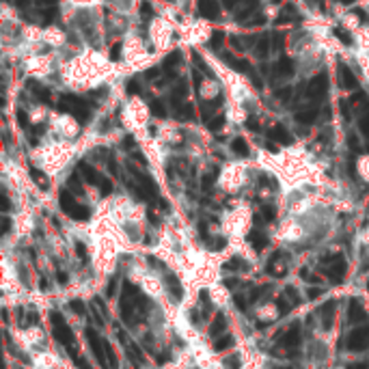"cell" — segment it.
<instances>
[{"label":"cell","mask_w":369,"mask_h":369,"mask_svg":"<svg viewBox=\"0 0 369 369\" xmlns=\"http://www.w3.org/2000/svg\"><path fill=\"white\" fill-rule=\"evenodd\" d=\"M71 158L69 155V145L63 140H52L45 145V149L41 151V162L45 164L48 171H56L67 164V160Z\"/></svg>","instance_id":"cell-1"},{"label":"cell","mask_w":369,"mask_h":369,"mask_svg":"<svg viewBox=\"0 0 369 369\" xmlns=\"http://www.w3.org/2000/svg\"><path fill=\"white\" fill-rule=\"evenodd\" d=\"M328 91H330V80H328V74L326 71H320V74L311 76V80L307 82V87H300V91H296L298 95H304L309 102L313 104H320L328 97Z\"/></svg>","instance_id":"cell-2"},{"label":"cell","mask_w":369,"mask_h":369,"mask_svg":"<svg viewBox=\"0 0 369 369\" xmlns=\"http://www.w3.org/2000/svg\"><path fill=\"white\" fill-rule=\"evenodd\" d=\"M26 69H28L30 76L39 78V80L50 78L58 69L56 67V52H52V54H37V52L30 54L26 58Z\"/></svg>","instance_id":"cell-3"},{"label":"cell","mask_w":369,"mask_h":369,"mask_svg":"<svg viewBox=\"0 0 369 369\" xmlns=\"http://www.w3.org/2000/svg\"><path fill=\"white\" fill-rule=\"evenodd\" d=\"M52 132H54L61 140H76L80 136L82 127H80V121L76 119L74 115L69 113H58L52 121Z\"/></svg>","instance_id":"cell-4"},{"label":"cell","mask_w":369,"mask_h":369,"mask_svg":"<svg viewBox=\"0 0 369 369\" xmlns=\"http://www.w3.org/2000/svg\"><path fill=\"white\" fill-rule=\"evenodd\" d=\"M197 91L201 100L212 106V110H220V106H223V87H220L218 78L203 76V80L197 84Z\"/></svg>","instance_id":"cell-5"},{"label":"cell","mask_w":369,"mask_h":369,"mask_svg":"<svg viewBox=\"0 0 369 369\" xmlns=\"http://www.w3.org/2000/svg\"><path fill=\"white\" fill-rule=\"evenodd\" d=\"M58 205H61V210L74 220H89L91 218V207L80 203L71 190H61V194H58Z\"/></svg>","instance_id":"cell-6"},{"label":"cell","mask_w":369,"mask_h":369,"mask_svg":"<svg viewBox=\"0 0 369 369\" xmlns=\"http://www.w3.org/2000/svg\"><path fill=\"white\" fill-rule=\"evenodd\" d=\"M149 115H151V110H149V106H145L138 97H132L129 104H125V108H123V119L132 127H147Z\"/></svg>","instance_id":"cell-7"},{"label":"cell","mask_w":369,"mask_h":369,"mask_svg":"<svg viewBox=\"0 0 369 369\" xmlns=\"http://www.w3.org/2000/svg\"><path fill=\"white\" fill-rule=\"evenodd\" d=\"M149 41L153 43V48H166L173 41V28L164 17H155L153 22H149Z\"/></svg>","instance_id":"cell-8"},{"label":"cell","mask_w":369,"mask_h":369,"mask_svg":"<svg viewBox=\"0 0 369 369\" xmlns=\"http://www.w3.org/2000/svg\"><path fill=\"white\" fill-rule=\"evenodd\" d=\"M149 52L151 50L145 45V39L138 37L136 32H127V35L123 37V58H125L127 63L140 61V58H145Z\"/></svg>","instance_id":"cell-9"},{"label":"cell","mask_w":369,"mask_h":369,"mask_svg":"<svg viewBox=\"0 0 369 369\" xmlns=\"http://www.w3.org/2000/svg\"><path fill=\"white\" fill-rule=\"evenodd\" d=\"M246 177H248V173H246V168L242 164H229L220 171L218 181H220V186L227 188L229 192H236L246 181Z\"/></svg>","instance_id":"cell-10"},{"label":"cell","mask_w":369,"mask_h":369,"mask_svg":"<svg viewBox=\"0 0 369 369\" xmlns=\"http://www.w3.org/2000/svg\"><path fill=\"white\" fill-rule=\"evenodd\" d=\"M50 324H52V335H54V339L58 343H63L65 348H74V333H71V328L67 326V322H65V317L58 313V311H52L50 313Z\"/></svg>","instance_id":"cell-11"},{"label":"cell","mask_w":369,"mask_h":369,"mask_svg":"<svg viewBox=\"0 0 369 369\" xmlns=\"http://www.w3.org/2000/svg\"><path fill=\"white\" fill-rule=\"evenodd\" d=\"M324 274H326L330 281H335V283H339L343 276H346V272H348V261H346V257L341 255V252H337V255H330L328 259H324Z\"/></svg>","instance_id":"cell-12"},{"label":"cell","mask_w":369,"mask_h":369,"mask_svg":"<svg viewBox=\"0 0 369 369\" xmlns=\"http://www.w3.org/2000/svg\"><path fill=\"white\" fill-rule=\"evenodd\" d=\"M84 335H87L89 348H91V352L95 354L97 363H100L102 367H108V359H106V339L97 335L93 328H87V330H84Z\"/></svg>","instance_id":"cell-13"},{"label":"cell","mask_w":369,"mask_h":369,"mask_svg":"<svg viewBox=\"0 0 369 369\" xmlns=\"http://www.w3.org/2000/svg\"><path fill=\"white\" fill-rule=\"evenodd\" d=\"M296 74V61L287 54H281L272 65V78L274 80H289Z\"/></svg>","instance_id":"cell-14"},{"label":"cell","mask_w":369,"mask_h":369,"mask_svg":"<svg viewBox=\"0 0 369 369\" xmlns=\"http://www.w3.org/2000/svg\"><path fill=\"white\" fill-rule=\"evenodd\" d=\"M181 65H184V54H181V50H171L164 56V61H162L160 67H162V71H164L166 80H175V78L179 76Z\"/></svg>","instance_id":"cell-15"},{"label":"cell","mask_w":369,"mask_h":369,"mask_svg":"<svg viewBox=\"0 0 369 369\" xmlns=\"http://www.w3.org/2000/svg\"><path fill=\"white\" fill-rule=\"evenodd\" d=\"M348 350H354V352H363V350H369V324H363V326L354 328L348 337Z\"/></svg>","instance_id":"cell-16"},{"label":"cell","mask_w":369,"mask_h":369,"mask_svg":"<svg viewBox=\"0 0 369 369\" xmlns=\"http://www.w3.org/2000/svg\"><path fill=\"white\" fill-rule=\"evenodd\" d=\"M320 104H307V106H300L294 113V123L296 125H313V123L320 119Z\"/></svg>","instance_id":"cell-17"},{"label":"cell","mask_w":369,"mask_h":369,"mask_svg":"<svg viewBox=\"0 0 369 369\" xmlns=\"http://www.w3.org/2000/svg\"><path fill=\"white\" fill-rule=\"evenodd\" d=\"M41 41L52 50H61L63 45H67V32L61 30L58 26H48V28H43Z\"/></svg>","instance_id":"cell-18"},{"label":"cell","mask_w":369,"mask_h":369,"mask_svg":"<svg viewBox=\"0 0 369 369\" xmlns=\"http://www.w3.org/2000/svg\"><path fill=\"white\" fill-rule=\"evenodd\" d=\"M337 78H339V87L343 91H359V76L354 74V69L346 63H339L337 69Z\"/></svg>","instance_id":"cell-19"},{"label":"cell","mask_w":369,"mask_h":369,"mask_svg":"<svg viewBox=\"0 0 369 369\" xmlns=\"http://www.w3.org/2000/svg\"><path fill=\"white\" fill-rule=\"evenodd\" d=\"M78 173L82 175V179L87 181V184H91V186H100L102 181H104V177H106V175L104 173H100L95 168V164L91 160H80V164H78Z\"/></svg>","instance_id":"cell-20"},{"label":"cell","mask_w":369,"mask_h":369,"mask_svg":"<svg viewBox=\"0 0 369 369\" xmlns=\"http://www.w3.org/2000/svg\"><path fill=\"white\" fill-rule=\"evenodd\" d=\"M197 11L203 19H220L223 2L220 0H197Z\"/></svg>","instance_id":"cell-21"},{"label":"cell","mask_w":369,"mask_h":369,"mask_svg":"<svg viewBox=\"0 0 369 369\" xmlns=\"http://www.w3.org/2000/svg\"><path fill=\"white\" fill-rule=\"evenodd\" d=\"M268 140H274L276 145H291L294 142V134L289 132V127L285 123H274L268 129Z\"/></svg>","instance_id":"cell-22"},{"label":"cell","mask_w":369,"mask_h":369,"mask_svg":"<svg viewBox=\"0 0 369 369\" xmlns=\"http://www.w3.org/2000/svg\"><path fill=\"white\" fill-rule=\"evenodd\" d=\"M278 343H281V346H285V348H296L298 343H300V324H291V326L285 330V333L281 335V339H278Z\"/></svg>","instance_id":"cell-23"},{"label":"cell","mask_w":369,"mask_h":369,"mask_svg":"<svg viewBox=\"0 0 369 369\" xmlns=\"http://www.w3.org/2000/svg\"><path fill=\"white\" fill-rule=\"evenodd\" d=\"M229 149L236 158H250V145L244 136H233L229 140Z\"/></svg>","instance_id":"cell-24"},{"label":"cell","mask_w":369,"mask_h":369,"mask_svg":"<svg viewBox=\"0 0 369 369\" xmlns=\"http://www.w3.org/2000/svg\"><path fill=\"white\" fill-rule=\"evenodd\" d=\"M252 52L257 54V58L265 61V58L270 56V52H272V37L270 35H259L255 45H252Z\"/></svg>","instance_id":"cell-25"},{"label":"cell","mask_w":369,"mask_h":369,"mask_svg":"<svg viewBox=\"0 0 369 369\" xmlns=\"http://www.w3.org/2000/svg\"><path fill=\"white\" fill-rule=\"evenodd\" d=\"M367 320V313H365V309H363V304L359 300H352L350 302V307H348V322H365Z\"/></svg>","instance_id":"cell-26"},{"label":"cell","mask_w":369,"mask_h":369,"mask_svg":"<svg viewBox=\"0 0 369 369\" xmlns=\"http://www.w3.org/2000/svg\"><path fill=\"white\" fill-rule=\"evenodd\" d=\"M298 17H300L298 9H296V6L291 4V2H287L281 11H278V19H276V22H278V24H289V22H294V19H298Z\"/></svg>","instance_id":"cell-27"},{"label":"cell","mask_w":369,"mask_h":369,"mask_svg":"<svg viewBox=\"0 0 369 369\" xmlns=\"http://www.w3.org/2000/svg\"><path fill=\"white\" fill-rule=\"evenodd\" d=\"M166 287H168V294H171V298L175 302L181 300V296H184V289H181V285L177 281V276L173 274H166Z\"/></svg>","instance_id":"cell-28"},{"label":"cell","mask_w":369,"mask_h":369,"mask_svg":"<svg viewBox=\"0 0 369 369\" xmlns=\"http://www.w3.org/2000/svg\"><path fill=\"white\" fill-rule=\"evenodd\" d=\"M104 2L110 4L115 11H119V13H129L140 0H104Z\"/></svg>","instance_id":"cell-29"},{"label":"cell","mask_w":369,"mask_h":369,"mask_svg":"<svg viewBox=\"0 0 369 369\" xmlns=\"http://www.w3.org/2000/svg\"><path fill=\"white\" fill-rule=\"evenodd\" d=\"M30 179L35 181V184L41 188V190H48V186H50V177H48V173H43L41 168H37V166H30Z\"/></svg>","instance_id":"cell-30"},{"label":"cell","mask_w":369,"mask_h":369,"mask_svg":"<svg viewBox=\"0 0 369 369\" xmlns=\"http://www.w3.org/2000/svg\"><path fill=\"white\" fill-rule=\"evenodd\" d=\"M276 218V207L265 203L259 207V216H257V223H272V220Z\"/></svg>","instance_id":"cell-31"},{"label":"cell","mask_w":369,"mask_h":369,"mask_svg":"<svg viewBox=\"0 0 369 369\" xmlns=\"http://www.w3.org/2000/svg\"><path fill=\"white\" fill-rule=\"evenodd\" d=\"M248 242L252 244V248H255V250H263L265 246H268V236H265L263 231H252L248 236Z\"/></svg>","instance_id":"cell-32"},{"label":"cell","mask_w":369,"mask_h":369,"mask_svg":"<svg viewBox=\"0 0 369 369\" xmlns=\"http://www.w3.org/2000/svg\"><path fill=\"white\" fill-rule=\"evenodd\" d=\"M149 110H151V115L158 117V119H166V117H168V106L162 100H151Z\"/></svg>","instance_id":"cell-33"},{"label":"cell","mask_w":369,"mask_h":369,"mask_svg":"<svg viewBox=\"0 0 369 369\" xmlns=\"http://www.w3.org/2000/svg\"><path fill=\"white\" fill-rule=\"evenodd\" d=\"M356 45H359L361 50L369 52V24L361 26V28L356 30Z\"/></svg>","instance_id":"cell-34"},{"label":"cell","mask_w":369,"mask_h":369,"mask_svg":"<svg viewBox=\"0 0 369 369\" xmlns=\"http://www.w3.org/2000/svg\"><path fill=\"white\" fill-rule=\"evenodd\" d=\"M125 91L132 97H140L142 95V82H140V78L138 76H132L129 80L125 82Z\"/></svg>","instance_id":"cell-35"},{"label":"cell","mask_w":369,"mask_h":369,"mask_svg":"<svg viewBox=\"0 0 369 369\" xmlns=\"http://www.w3.org/2000/svg\"><path fill=\"white\" fill-rule=\"evenodd\" d=\"M317 313L322 315V322H324V328H328L330 326V322H333V313H335V302H326V304H322L320 311Z\"/></svg>","instance_id":"cell-36"},{"label":"cell","mask_w":369,"mask_h":369,"mask_svg":"<svg viewBox=\"0 0 369 369\" xmlns=\"http://www.w3.org/2000/svg\"><path fill=\"white\" fill-rule=\"evenodd\" d=\"M225 328H227V317L218 313L216 317H214V322L210 324V335L212 337H218L220 333H225Z\"/></svg>","instance_id":"cell-37"},{"label":"cell","mask_w":369,"mask_h":369,"mask_svg":"<svg viewBox=\"0 0 369 369\" xmlns=\"http://www.w3.org/2000/svg\"><path fill=\"white\" fill-rule=\"evenodd\" d=\"M223 45H225V32H212V37H210V41H207V48L214 50V52H220L223 50Z\"/></svg>","instance_id":"cell-38"},{"label":"cell","mask_w":369,"mask_h":369,"mask_svg":"<svg viewBox=\"0 0 369 369\" xmlns=\"http://www.w3.org/2000/svg\"><path fill=\"white\" fill-rule=\"evenodd\" d=\"M270 291H272L270 285H263V287H255V289L250 291V300H252V302H261V300H265V298L270 296Z\"/></svg>","instance_id":"cell-39"},{"label":"cell","mask_w":369,"mask_h":369,"mask_svg":"<svg viewBox=\"0 0 369 369\" xmlns=\"http://www.w3.org/2000/svg\"><path fill=\"white\" fill-rule=\"evenodd\" d=\"M356 171L361 173V177L365 179V181H369V153L367 155H363V158L356 162Z\"/></svg>","instance_id":"cell-40"},{"label":"cell","mask_w":369,"mask_h":369,"mask_svg":"<svg viewBox=\"0 0 369 369\" xmlns=\"http://www.w3.org/2000/svg\"><path fill=\"white\" fill-rule=\"evenodd\" d=\"M223 367L225 369H242V359H240L238 354H229L223 361Z\"/></svg>","instance_id":"cell-41"},{"label":"cell","mask_w":369,"mask_h":369,"mask_svg":"<svg viewBox=\"0 0 369 369\" xmlns=\"http://www.w3.org/2000/svg\"><path fill=\"white\" fill-rule=\"evenodd\" d=\"M233 346V337L231 335H225L220 337V339H216V343H214V350L216 352H223V350H229Z\"/></svg>","instance_id":"cell-42"},{"label":"cell","mask_w":369,"mask_h":369,"mask_svg":"<svg viewBox=\"0 0 369 369\" xmlns=\"http://www.w3.org/2000/svg\"><path fill=\"white\" fill-rule=\"evenodd\" d=\"M359 132L369 140V110H365V113L361 115V119H359Z\"/></svg>","instance_id":"cell-43"},{"label":"cell","mask_w":369,"mask_h":369,"mask_svg":"<svg viewBox=\"0 0 369 369\" xmlns=\"http://www.w3.org/2000/svg\"><path fill=\"white\" fill-rule=\"evenodd\" d=\"M69 309L74 311L76 315H87V304H84L82 300H71L69 302Z\"/></svg>","instance_id":"cell-44"},{"label":"cell","mask_w":369,"mask_h":369,"mask_svg":"<svg viewBox=\"0 0 369 369\" xmlns=\"http://www.w3.org/2000/svg\"><path fill=\"white\" fill-rule=\"evenodd\" d=\"M207 242H210V248L212 250H220V248H225V246H227V240L225 238H214V240H207Z\"/></svg>","instance_id":"cell-45"},{"label":"cell","mask_w":369,"mask_h":369,"mask_svg":"<svg viewBox=\"0 0 369 369\" xmlns=\"http://www.w3.org/2000/svg\"><path fill=\"white\" fill-rule=\"evenodd\" d=\"M220 2H223L225 9H229V11H238L240 6H242L244 0H220Z\"/></svg>","instance_id":"cell-46"},{"label":"cell","mask_w":369,"mask_h":369,"mask_svg":"<svg viewBox=\"0 0 369 369\" xmlns=\"http://www.w3.org/2000/svg\"><path fill=\"white\" fill-rule=\"evenodd\" d=\"M173 356H171V352H162L160 356H155V361H158V365H164L166 361H171Z\"/></svg>","instance_id":"cell-47"},{"label":"cell","mask_w":369,"mask_h":369,"mask_svg":"<svg viewBox=\"0 0 369 369\" xmlns=\"http://www.w3.org/2000/svg\"><path fill=\"white\" fill-rule=\"evenodd\" d=\"M76 250H78V257H80L82 261H84V259H87V248H84V244H82V242H78V244H76Z\"/></svg>","instance_id":"cell-48"},{"label":"cell","mask_w":369,"mask_h":369,"mask_svg":"<svg viewBox=\"0 0 369 369\" xmlns=\"http://www.w3.org/2000/svg\"><path fill=\"white\" fill-rule=\"evenodd\" d=\"M236 307L240 309V311H246V300L242 296H236Z\"/></svg>","instance_id":"cell-49"},{"label":"cell","mask_w":369,"mask_h":369,"mask_svg":"<svg viewBox=\"0 0 369 369\" xmlns=\"http://www.w3.org/2000/svg\"><path fill=\"white\" fill-rule=\"evenodd\" d=\"M307 296L311 298V300H315V298H320V296H322V289H315V287H313V289H309V291H307Z\"/></svg>","instance_id":"cell-50"},{"label":"cell","mask_w":369,"mask_h":369,"mask_svg":"<svg viewBox=\"0 0 369 369\" xmlns=\"http://www.w3.org/2000/svg\"><path fill=\"white\" fill-rule=\"evenodd\" d=\"M115 289H117V281L113 278V281L108 283V291H106V294H108V296H113V294H115Z\"/></svg>","instance_id":"cell-51"},{"label":"cell","mask_w":369,"mask_h":369,"mask_svg":"<svg viewBox=\"0 0 369 369\" xmlns=\"http://www.w3.org/2000/svg\"><path fill=\"white\" fill-rule=\"evenodd\" d=\"M56 278H58V283H67V274H65L63 270H58V272H56Z\"/></svg>","instance_id":"cell-52"},{"label":"cell","mask_w":369,"mask_h":369,"mask_svg":"<svg viewBox=\"0 0 369 369\" xmlns=\"http://www.w3.org/2000/svg\"><path fill=\"white\" fill-rule=\"evenodd\" d=\"M348 369H369L367 363H354V365H350Z\"/></svg>","instance_id":"cell-53"},{"label":"cell","mask_w":369,"mask_h":369,"mask_svg":"<svg viewBox=\"0 0 369 369\" xmlns=\"http://www.w3.org/2000/svg\"><path fill=\"white\" fill-rule=\"evenodd\" d=\"M333 2H339V4H354L356 0H333Z\"/></svg>","instance_id":"cell-54"},{"label":"cell","mask_w":369,"mask_h":369,"mask_svg":"<svg viewBox=\"0 0 369 369\" xmlns=\"http://www.w3.org/2000/svg\"><path fill=\"white\" fill-rule=\"evenodd\" d=\"M278 369H289V367H278Z\"/></svg>","instance_id":"cell-55"},{"label":"cell","mask_w":369,"mask_h":369,"mask_svg":"<svg viewBox=\"0 0 369 369\" xmlns=\"http://www.w3.org/2000/svg\"><path fill=\"white\" fill-rule=\"evenodd\" d=\"M367 289H369V283H367Z\"/></svg>","instance_id":"cell-56"}]
</instances>
